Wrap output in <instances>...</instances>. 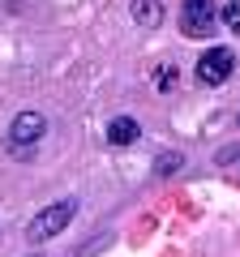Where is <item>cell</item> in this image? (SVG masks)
Masks as SVG:
<instances>
[{
    "instance_id": "cell-3",
    "label": "cell",
    "mask_w": 240,
    "mask_h": 257,
    "mask_svg": "<svg viewBox=\"0 0 240 257\" xmlns=\"http://www.w3.org/2000/svg\"><path fill=\"white\" fill-rule=\"evenodd\" d=\"M214 22H219L214 0H185L180 5V30H185V39H210Z\"/></svg>"
},
{
    "instance_id": "cell-4",
    "label": "cell",
    "mask_w": 240,
    "mask_h": 257,
    "mask_svg": "<svg viewBox=\"0 0 240 257\" xmlns=\"http://www.w3.org/2000/svg\"><path fill=\"white\" fill-rule=\"evenodd\" d=\"M236 73V52L231 47H210V52L197 56V82L202 86H223Z\"/></svg>"
},
{
    "instance_id": "cell-8",
    "label": "cell",
    "mask_w": 240,
    "mask_h": 257,
    "mask_svg": "<svg viewBox=\"0 0 240 257\" xmlns=\"http://www.w3.org/2000/svg\"><path fill=\"white\" fill-rule=\"evenodd\" d=\"M155 90L159 94H172L176 90V69H172V64H159V69H155Z\"/></svg>"
},
{
    "instance_id": "cell-2",
    "label": "cell",
    "mask_w": 240,
    "mask_h": 257,
    "mask_svg": "<svg viewBox=\"0 0 240 257\" xmlns=\"http://www.w3.org/2000/svg\"><path fill=\"white\" fill-rule=\"evenodd\" d=\"M73 210H77L73 197H65V202H52L47 210H39L35 219L26 223V240H30V244H43V240L60 236V231L69 227V219H73Z\"/></svg>"
},
{
    "instance_id": "cell-10",
    "label": "cell",
    "mask_w": 240,
    "mask_h": 257,
    "mask_svg": "<svg viewBox=\"0 0 240 257\" xmlns=\"http://www.w3.org/2000/svg\"><path fill=\"white\" fill-rule=\"evenodd\" d=\"M30 257H43V253H30Z\"/></svg>"
},
{
    "instance_id": "cell-6",
    "label": "cell",
    "mask_w": 240,
    "mask_h": 257,
    "mask_svg": "<svg viewBox=\"0 0 240 257\" xmlns=\"http://www.w3.org/2000/svg\"><path fill=\"white\" fill-rule=\"evenodd\" d=\"M129 18L138 22L142 30H159V26H163V0H133Z\"/></svg>"
},
{
    "instance_id": "cell-5",
    "label": "cell",
    "mask_w": 240,
    "mask_h": 257,
    "mask_svg": "<svg viewBox=\"0 0 240 257\" xmlns=\"http://www.w3.org/2000/svg\"><path fill=\"white\" fill-rule=\"evenodd\" d=\"M142 142V124L133 116H111L107 120V146H133Z\"/></svg>"
},
{
    "instance_id": "cell-9",
    "label": "cell",
    "mask_w": 240,
    "mask_h": 257,
    "mask_svg": "<svg viewBox=\"0 0 240 257\" xmlns=\"http://www.w3.org/2000/svg\"><path fill=\"white\" fill-rule=\"evenodd\" d=\"M219 18H223V26H227V30H236V35H240V0H227V5L219 9Z\"/></svg>"
},
{
    "instance_id": "cell-7",
    "label": "cell",
    "mask_w": 240,
    "mask_h": 257,
    "mask_svg": "<svg viewBox=\"0 0 240 257\" xmlns=\"http://www.w3.org/2000/svg\"><path fill=\"white\" fill-rule=\"evenodd\" d=\"M185 167V155L180 150H163V155L155 159V176H172V172H180Z\"/></svg>"
},
{
    "instance_id": "cell-1",
    "label": "cell",
    "mask_w": 240,
    "mask_h": 257,
    "mask_svg": "<svg viewBox=\"0 0 240 257\" xmlns=\"http://www.w3.org/2000/svg\"><path fill=\"white\" fill-rule=\"evenodd\" d=\"M43 138H47V116L39 107H26V111L13 116V124H9V150L18 159H30Z\"/></svg>"
}]
</instances>
